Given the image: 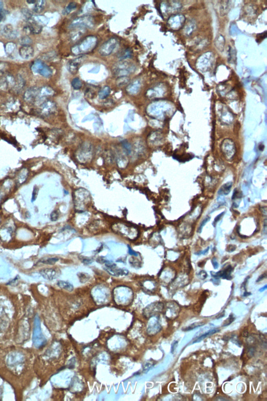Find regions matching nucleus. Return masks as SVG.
I'll list each match as a JSON object with an SVG mask.
<instances>
[{"label":"nucleus","mask_w":267,"mask_h":401,"mask_svg":"<svg viewBox=\"0 0 267 401\" xmlns=\"http://www.w3.org/2000/svg\"><path fill=\"white\" fill-rule=\"evenodd\" d=\"M97 42V38L94 36H88L81 43L73 47L72 49V51L75 54L88 52L92 50L96 46Z\"/></svg>","instance_id":"1"},{"label":"nucleus","mask_w":267,"mask_h":401,"mask_svg":"<svg viewBox=\"0 0 267 401\" xmlns=\"http://www.w3.org/2000/svg\"><path fill=\"white\" fill-rule=\"evenodd\" d=\"M136 70V67L131 62L122 60L113 67V72L116 76H127Z\"/></svg>","instance_id":"2"},{"label":"nucleus","mask_w":267,"mask_h":401,"mask_svg":"<svg viewBox=\"0 0 267 401\" xmlns=\"http://www.w3.org/2000/svg\"><path fill=\"white\" fill-rule=\"evenodd\" d=\"M31 69L35 73H38L45 78H50L52 75V70L40 60H36L33 62Z\"/></svg>","instance_id":"3"},{"label":"nucleus","mask_w":267,"mask_h":401,"mask_svg":"<svg viewBox=\"0 0 267 401\" xmlns=\"http://www.w3.org/2000/svg\"><path fill=\"white\" fill-rule=\"evenodd\" d=\"M94 26L93 20L90 16H82L75 19L70 25L72 28H92Z\"/></svg>","instance_id":"4"},{"label":"nucleus","mask_w":267,"mask_h":401,"mask_svg":"<svg viewBox=\"0 0 267 401\" xmlns=\"http://www.w3.org/2000/svg\"><path fill=\"white\" fill-rule=\"evenodd\" d=\"M117 45V41L115 38H112L101 46L99 50L100 54L102 56H109L113 52Z\"/></svg>","instance_id":"5"},{"label":"nucleus","mask_w":267,"mask_h":401,"mask_svg":"<svg viewBox=\"0 0 267 401\" xmlns=\"http://www.w3.org/2000/svg\"><path fill=\"white\" fill-rule=\"evenodd\" d=\"M16 83L15 79L12 75L5 74L3 72H1L0 88L4 89L13 88L16 85Z\"/></svg>","instance_id":"6"},{"label":"nucleus","mask_w":267,"mask_h":401,"mask_svg":"<svg viewBox=\"0 0 267 401\" xmlns=\"http://www.w3.org/2000/svg\"><path fill=\"white\" fill-rule=\"evenodd\" d=\"M219 331V328H209V327H206L196 334L193 339V343L199 342L207 336Z\"/></svg>","instance_id":"7"},{"label":"nucleus","mask_w":267,"mask_h":401,"mask_svg":"<svg viewBox=\"0 0 267 401\" xmlns=\"http://www.w3.org/2000/svg\"><path fill=\"white\" fill-rule=\"evenodd\" d=\"M26 29L30 34H38L42 30V26L38 23L33 19V17L28 19Z\"/></svg>","instance_id":"8"},{"label":"nucleus","mask_w":267,"mask_h":401,"mask_svg":"<svg viewBox=\"0 0 267 401\" xmlns=\"http://www.w3.org/2000/svg\"><path fill=\"white\" fill-rule=\"evenodd\" d=\"M19 54L22 59L28 60L34 56V49L29 45L23 46L19 50Z\"/></svg>","instance_id":"9"},{"label":"nucleus","mask_w":267,"mask_h":401,"mask_svg":"<svg viewBox=\"0 0 267 401\" xmlns=\"http://www.w3.org/2000/svg\"><path fill=\"white\" fill-rule=\"evenodd\" d=\"M105 266L107 268V271L110 274L115 276L126 275L128 274V271L123 269H119L116 268V265L113 263L107 262Z\"/></svg>","instance_id":"10"},{"label":"nucleus","mask_w":267,"mask_h":401,"mask_svg":"<svg viewBox=\"0 0 267 401\" xmlns=\"http://www.w3.org/2000/svg\"><path fill=\"white\" fill-rule=\"evenodd\" d=\"M40 273L43 278L50 280H53L57 278L59 275L58 271L56 269L52 268H46L41 269Z\"/></svg>","instance_id":"11"},{"label":"nucleus","mask_w":267,"mask_h":401,"mask_svg":"<svg viewBox=\"0 0 267 401\" xmlns=\"http://www.w3.org/2000/svg\"><path fill=\"white\" fill-rule=\"evenodd\" d=\"M3 34L5 37L9 39H15L17 36V32L11 24H7L3 28Z\"/></svg>","instance_id":"12"},{"label":"nucleus","mask_w":267,"mask_h":401,"mask_svg":"<svg viewBox=\"0 0 267 401\" xmlns=\"http://www.w3.org/2000/svg\"><path fill=\"white\" fill-rule=\"evenodd\" d=\"M40 89L38 87H30V89L27 90L25 93V99L27 100L33 101L38 96L40 95Z\"/></svg>","instance_id":"13"},{"label":"nucleus","mask_w":267,"mask_h":401,"mask_svg":"<svg viewBox=\"0 0 267 401\" xmlns=\"http://www.w3.org/2000/svg\"><path fill=\"white\" fill-rule=\"evenodd\" d=\"M82 57H77L74 60H73L71 62H70L68 65V70L70 71V73L74 75L77 73L79 67L82 61Z\"/></svg>","instance_id":"14"},{"label":"nucleus","mask_w":267,"mask_h":401,"mask_svg":"<svg viewBox=\"0 0 267 401\" xmlns=\"http://www.w3.org/2000/svg\"><path fill=\"white\" fill-rule=\"evenodd\" d=\"M232 270V267L231 265H229L223 271H219V272L216 273L215 275H213V276L215 277H222L223 279L230 280L232 279L231 274Z\"/></svg>","instance_id":"15"},{"label":"nucleus","mask_w":267,"mask_h":401,"mask_svg":"<svg viewBox=\"0 0 267 401\" xmlns=\"http://www.w3.org/2000/svg\"><path fill=\"white\" fill-rule=\"evenodd\" d=\"M141 87V83L139 81H134L128 85L127 87L126 91L130 94H135L138 93Z\"/></svg>","instance_id":"16"},{"label":"nucleus","mask_w":267,"mask_h":401,"mask_svg":"<svg viewBox=\"0 0 267 401\" xmlns=\"http://www.w3.org/2000/svg\"><path fill=\"white\" fill-rule=\"evenodd\" d=\"M57 285L60 288L67 290L68 291H72L74 290V286L69 282L59 280L57 283Z\"/></svg>","instance_id":"17"},{"label":"nucleus","mask_w":267,"mask_h":401,"mask_svg":"<svg viewBox=\"0 0 267 401\" xmlns=\"http://www.w3.org/2000/svg\"><path fill=\"white\" fill-rule=\"evenodd\" d=\"M45 5V1L41 0L36 1L34 7L33 8V11L36 13H40L43 11Z\"/></svg>","instance_id":"18"},{"label":"nucleus","mask_w":267,"mask_h":401,"mask_svg":"<svg viewBox=\"0 0 267 401\" xmlns=\"http://www.w3.org/2000/svg\"><path fill=\"white\" fill-rule=\"evenodd\" d=\"M130 78L127 76H120L116 80V85L119 87H122L128 84L130 82Z\"/></svg>","instance_id":"19"},{"label":"nucleus","mask_w":267,"mask_h":401,"mask_svg":"<svg viewBox=\"0 0 267 401\" xmlns=\"http://www.w3.org/2000/svg\"><path fill=\"white\" fill-rule=\"evenodd\" d=\"M33 19L42 26L43 25H46L49 23V19L45 16H35L33 17Z\"/></svg>","instance_id":"20"},{"label":"nucleus","mask_w":267,"mask_h":401,"mask_svg":"<svg viewBox=\"0 0 267 401\" xmlns=\"http://www.w3.org/2000/svg\"><path fill=\"white\" fill-rule=\"evenodd\" d=\"M76 8H77V4L76 3L73 2H71L64 9L63 11V15L69 14L71 12L76 9Z\"/></svg>","instance_id":"21"},{"label":"nucleus","mask_w":267,"mask_h":401,"mask_svg":"<svg viewBox=\"0 0 267 401\" xmlns=\"http://www.w3.org/2000/svg\"><path fill=\"white\" fill-rule=\"evenodd\" d=\"M111 89L109 86H105L99 91V97L101 99H104L107 98L110 95Z\"/></svg>","instance_id":"22"},{"label":"nucleus","mask_w":267,"mask_h":401,"mask_svg":"<svg viewBox=\"0 0 267 401\" xmlns=\"http://www.w3.org/2000/svg\"><path fill=\"white\" fill-rule=\"evenodd\" d=\"M205 324V323H204V322H195L194 323L192 324L189 325L188 327L184 328H183L182 330L183 331H189L194 330L195 328H198V327L202 326V325H204Z\"/></svg>","instance_id":"23"},{"label":"nucleus","mask_w":267,"mask_h":401,"mask_svg":"<svg viewBox=\"0 0 267 401\" xmlns=\"http://www.w3.org/2000/svg\"><path fill=\"white\" fill-rule=\"evenodd\" d=\"M16 49L15 44L13 42H9L5 46V52L8 55H11Z\"/></svg>","instance_id":"24"},{"label":"nucleus","mask_w":267,"mask_h":401,"mask_svg":"<svg viewBox=\"0 0 267 401\" xmlns=\"http://www.w3.org/2000/svg\"><path fill=\"white\" fill-rule=\"evenodd\" d=\"M72 86L75 89L78 90L82 87V81L78 78H75L72 80L71 83Z\"/></svg>","instance_id":"25"},{"label":"nucleus","mask_w":267,"mask_h":401,"mask_svg":"<svg viewBox=\"0 0 267 401\" xmlns=\"http://www.w3.org/2000/svg\"><path fill=\"white\" fill-rule=\"evenodd\" d=\"M59 261V259L56 257H51V258H48L46 259H42L40 261V262L42 263L45 264H49V265H53L56 263V262H57Z\"/></svg>","instance_id":"26"},{"label":"nucleus","mask_w":267,"mask_h":401,"mask_svg":"<svg viewBox=\"0 0 267 401\" xmlns=\"http://www.w3.org/2000/svg\"><path fill=\"white\" fill-rule=\"evenodd\" d=\"M231 187V183H227V184H224L222 187H221V189L220 190L219 192L220 194H224L227 195V194H229Z\"/></svg>","instance_id":"27"},{"label":"nucleus","mask_w":267,"mask_h":401,"mask_svg":"<svg viewBox=\"0 0 267 401\" xmlns=\"http://www.w3.org/2000/svg\"><path fill=\"white\" fill-rule=\"evenodd\" d=\"M5 16H6V12L4 8V4L3 2L0 1V23L3 21Z\"/></svg>","instance_id":"28"},{"label":"nucleus","mask_w":267,"mask_h":401,"mask_svg":"<svg viewBox=\"0 0 267 401\" xmlns=\"http://www.w3.org/2000/svg\"><path fill=\"white\" fill-rule=\"evenodd\" d=\"M22 12L24 16L27 19V20L29 19H31V17H32V16H33L32 12L28 8H23V9H22Z\"/></svg>","instance_id":"29"},{"label":"nucleus","mask_w":267,"mask_h":401,"mask_svg":"<svg viewBox=\"0 0 267 401\" xmlns=\"http://www.w3.org/2000/svg\"><path fill=\"white\" fill-rule=\"evenodd\" d=\"M235 317L233 314H231L229 316V317L227 318L226 320L224 321V323L223 324V327H227L230 325L232 322L234 321Z\"/></svg>","instance_id":"30"},{"label":"nucleus","mask_w":267,"mask_h":401,"mask_svg":"<svg viewBox=\"0 0 267 401\" xmlns=\"http://www.w3.org/2000/svg\"><path fill=\"white\" fill-rule=\"evenodd\" d=\"M131 52L130 50L126 49L125 51L122 52V53L120 54V57L122 58V59H126L128 57H131Z\"/></svg>","instance_id":"31"},{"label":"nucleus","mask_w":267,"mask_h":401,"mask_svg":"<svg viewBox=\"0 0 267 401\" xmlns=\"http://www.w3.org/2000/svg\"><path fill=\"white\" fill-rule=\"evenodd\" d=\"M209 220H210V217H207L206 218H205V219H204V220H202V222H201L200 224L199 228H198V232H200L201 231L202 228L204 227V226L206 224V223L208 222Z\"/></svg>","instance_id":"32"},{"label":"nucleus","mask_w":267,"mask_h":401,"mask_svg":"<svg viewBox=\"0 0 267 401\" xmlns=\"http://www.w3.org/2000/svg\"><path fill=\"white\" fill-rule=\"evenodd\" d=\"M31 39H30L29 38L26 37L23 38L21 39V41H20V43L23 44V46H25V45H29V44L30 43H31Z\"/></svg>","instance_id":"33"},{"label":"nucleus","mask_w":267,"mask_h":401,"mask_svg":"<svg viewBox=\"0 0 267 401\" xmlns=\"http://www.w3.org/2000/svg\"><path fill=\"white\" fill-rule=\"evenodd\" d=\"M50 217H51V220L52 221H56V220H57V219L59 218V213L56 211H53L51 213Z\"/></svg>","instance_id":"34"},{"label":"nucleus","mask_w":267,"mask_h":401,"mask_svg":"<svg viewBox=\"0 0 267 401\" xmlns=\"http://www.w3.org/2000/svg\"><path fill=\"white\" fill-rule=\"evenodd\" d=\"M178 342L177 341H174L172 343L171 345V353L172 354L174 353L175 350H176V348L178 347Z\"/></svg>","instance_id":"35"},{"label":"nucleus","mask_w":267,"mask_h":401,"mask_svg":"<svg viewBox=\"0 0 267 401\" xmlns=\"http://www.w3.org/2000/svg\"><path fill=\"white\" fill-rule=\"evenodd\" d=\"M38 189L36 187H34V191H33V196H32V201H35L37 198V196Z\"/></svg>","instance_id":"36"},{"label":"nucleus","mask_w":267,"mask_h":401,"mask_svg":"<svg viewBox=\"0 0 267 401\" xmlns=\"http://www.w3.org/2000/svg\"><path fill=\"white\" fill-rule=\"evenodd\" d=\"M198 276H199V277L201 279H205L207 277V274L205 271H201L199 273V274H198Z\"/></svg>","instance_id":"37"},{"label":"nucleus","mask_w":267,"mask_h":401,"mask_svg":"<svg viewBox=\"0 0 267 401\" xmlns=\"http://www.w3.org/2000/svg\"><path fill=\"white\" fill-rule=\"evenodd\" d=\"M223 214H224V212L222 213L221 214H219V215L217 216L216 217V219H215V220H214V222H213V224H212L213 226H215V227L216 226V224L217 222H219V220L221 219V217L222 216Z\"/></svg>","instance_id":"38"},{"label":"nucleus","mask_w":267,"mask_h":401,"mask_svg":"<svg viewBox=\"0 0 267 401\" xmlns=\"http://www.w3.org/2000/svg\"><path fill=\"white\" fill-rule=\"evenodd\" d=\"M212 265H213V267H214L215 269L218 268V267H219V264H218V262L216 261V260L215 259H213L212 261Z\"/></svg>","instance_id":"39"},{"label":"nucleus","mask_w":267,"mask_h":401,"mask_svg":"<svg viewBox=\"0 0 267 401\" xmlns=\"http://www.w3.org/2000/svg\"><path fill=\"white\" fill-rule=\"evenodd\" d=\"M235 249H236V247L235 246H233V245H230L229 247H228L227 250V251H229V252H232V251H234Z\"/></svg>","instance_id":"40"},{"label":"nucleus","mask_w":267,"mask_h":401,"mask_svg":"<svg viewBox=\"0 0 267 401\" xmlns=\"http://www.w3.org/2000/svg\"><path fill=\"white\" fill-rule=\"evenodd\" d=\"M128 251H129V253H130V254L133 255V256H136V257L138 256V254H137V253H136V252H134V251H133V250L131 249V248H130V247H128Z\"/></svg>","instance_id":"41"},{"label":"nucleus","mask_w":267,"mask_h":401,"mask_svg":"<svg viewBox=\"0 0 267 401\" xmlns=\"http://www.w3.org/2000/svg\"><path fill=\"white\" fill-rule=\"evenodd\" d=\"M99 68H99V67H94V68H93V69H92V70H90V71H89V72H91V71H94V72H93V73H97L98 72H99Z\"/></svg>","instance_id":"42"},{"label":"nucleus","mask_w":267,"mask_h":401,"mask_svg":"<svg viewBox=\"0 0 267 401\" xmlns=\"http://www.w3.org/2000/svg\"><path fill=\"white\" fill-rule=\"evenodd\" d=\"M242 335L243 337H245V338H246V337L248 336V332L247 330H244L243 332Z\"/></svg>","instance_id":"43"},{"label":"nucleus","mask_w":267,"mask_h":401,"mask_svg":"<svg viewBox=\"0 0 267 401\" xmlns=\"http://www.w3.org/2000/svg\"><path fill=\"white\" fill-rule=\"evenodd\" d=\"M224 312H223L221 313H219V314H218V316H216V319H219V318L222 317H224Z\"/></svg>","instance_id":"44"},{"label":"nucleus","mask_w":267,"mask_h":401,"mask_svg":"<svg viewBox=\"0 0 267 401\" xmlns=\"http://www.w3.org/2000/svg\"><path fill=\"white\" fill-rule=\"evenodd\" d=\"M27 2L28 4H35L36 3V1H33H33H27Z\"/></svg>","instance_id":"45"},{"label":"nucleus","mask_w":267,"mask_h":401,"mask_svg":"<svg viewBox=\"0 0 267 401\" xmlns=\"http://www.w3.org/2000/svg\"><path fill=\"white\" fill-rule=\"evenodd\" d=\"M209 249V247H208V248H207V249L205 251H204V252H201V254H206V253H207L208 252V251Z\"/></svg>","instance_id":"46"},{"label":"nucleus","mask_w":267,"mask_h":401,"mask_svg":"<svg viewBox=\"0 0 267 401\" xmlns=\"http://www.w3.org/2000/svg\"><path fill=\"white\" fill-rule=\"evenodd\" d=\"M251 295L250 293H248V292H245V293H244V296H245V297H247V296H249V295Z\"/></svg>","instance_id":"47"},{"label":"nucleus","mask_w":267,"mask_h":401,"mask_svg":"<svg viewBox=\"0 0 267 401\" xmlns=\"http://www.w3.org/2000/svg\"><path fill=\"white\" fill-rule=\"evenodd\" d=\"M267 285H266V286H264V288H261V289H260V290H259V291H264V290H266V289H267Z\"/></svg>","instance_id":"48"}]
</instances>
